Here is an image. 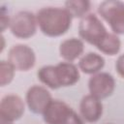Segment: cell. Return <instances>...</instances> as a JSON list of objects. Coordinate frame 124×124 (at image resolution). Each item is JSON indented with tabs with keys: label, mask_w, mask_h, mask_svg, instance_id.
<instances>
[{
	"label": "cell",
	"mask_w": 124,
	"mask_h": 124,
	"mask_svg": "<svg viewBox=\"0 0 124 124\" xmlns=\"http://www.w3.org/2000/svg\"><path fill=\"white\" fill-rule=\"evenodd\" d=\"M37 23L42 33L47 37L64 35L72 25V16L61 7H44L36 14Z\"/></svg>",
	"instance_id": "obj_1"
},
{
	"label": "cell",
	"mask_w": 124,
	"mask_h": 124,
	"mask_svg": "<svg viewBox=\"0 0 124 124\" xmlns=\"http://www.w3.org/2000/svg\"><path fill=\"white\" fill-rule=\"evenodd\" d=\"M43 118L46 124H84L81 116L60 100H52L43 113Z\"/></svg>",
	"instance_id": "obj_2"
},
{
	"label": "cell",
	"mask_w": 124,
	"mask_h": 124,
	"mask_svg": "<svg viewBox=\"0 0 124 124\" xmlns=\"http://www.w3.org/2000/svg\"><path fill=\"white\" fill-rule=\"evenodd\" d=\"M98 14L109 25L113 34H124V2L119 0L103 1L98 6Z\"/></svg>",
	"instance_id": "obj_3"
},
{
	"label": "cell",
	"mask_w": 124,
	"mask_h": 124,
	"mask_svg": "<svg viewBox=\"0 0 124 124\" xmlns=\"http://www.w3.org/2000/svg\"><path fill=\"white\" fill-rule=\"evenodd\" d=\"M108 33L104 23L95 14H88L82 17L78 24V34L82 41L97 46Z\"/></svg>",
	"instance_id": "obj_4"
},
{
	"label": "cell",
	"mask_w": 124,
	"mask_h": 124,
	"mask_svg": "<svg viewBox=\"0 0 124 124\" xmlns=\"http://www.w3.org/2000/svg\"><path fill=\"white\" fill-rule=\"evenodd\" d=\"M36 15L28 11H20L12 16L10 31L18 39H29L37 32Z\"/></svg>",
	"instance_id": "obj_5"
},
{
	"label": "cell",
	"mask_w": 124,
	"mask_h": 124,
	"mask_svg": "<svg viewBox=\"0 0 124 124\" xmlns=\"http://www.w3.org/2000/svg\"><path fill=\"white\" fill-rule=\"evenodd\" d=\"M8 61L16 71L27 72L35 66L36 54L27 45L16 44L9 49Z\"/></svg>",
	"instance_id": "obj_6"
},
{
	"label": "cell",
	"mask_w": 124,
	"mask_h": 124,
	"mask_svg": "<svg viewBox=\"0 0 124 124\" xmlns=\"http://www.w3.org/2000/svg\"><path fill=\"white\" fill-rule=\"evenodd\" d=\"M115 89L114 78L107 72H99L92 75L88 80L89 94L99 100L109 97Z\"/></svg>",
	"instance_id": "obj_7"
},
{
	"label": "cell",
	"mask_w": 124,
	"mask_h": 124,
	"mask_svg": "<svg viewBox=\"0 0 124 124\" xmlns=\"http://www.w3.org/2000/svg\"><path fill=\"white\" fill-rule=\"evenodd\" d=\"M50 92L42 85H32L26 92L25 101L30 111L36 114H43L52 102Z\"/></svg>",
	"instance_id": "obj_8"
},
{
	"label": "cell",
	"mask_w": 124,
	"mask_h": 124,
	"mask_svg": "<svg viewBox=\"0 0 124 124\" xmlns=\"http://www.w3.org/2000/svg\"><path fill=\"white\" fill-rule=\"evenodd\" d=\"M24 110L25 104L18 95H5L0 102V120L13 123L23 115Z\"/></svg>",
	"instance_id": "obj_9"
},
{
	"label": "cell",
	"mask_w": 124,
	"mask_h": 124,
	"mask_svg": "<svg viewBox=\"0 0 124 124\" xmlns=\"http://www.w3.org/2000/svg\"><path fill=\"white\" fill-rule=\"evenodd\" d=\"M103 109L102 101L90 94L83 96L79 103L80 116L88 123L97 122L103 115Z\"/></svg>",
	"instance_id": "obj_10"
},
{
	"label": "cell",
	"mask_w": 124,
	"mask_h": 124,
	"mask_svg": "<svg viewBox=\"0 0 124 124\" xmlns=\"http://www.w3.org/2000/svg\"><path fill=\"white\" fill-rule=\"evenodd\" d=\"M55 71L60 87L72 86L79 80V69L72 62L64 61L56 64Z\"/></svg>",
	"instance_id": "obj_11"
},
{
	"label": "cell",
	"mask_w": 124,
	"mask_h": 124,
	"mask_svg": "<svg viewBox=\"0 0 124 124\" xmlns=\"http://www.w3.org/2000/svg\"><path fill=\"white\" fill-rule=\"evenodd\" d=\"M84 51V44L81 39L70 38L61 42L59 46V54L67 62H72L80 58Z\"/></svg>",
	"instance_id": "obj_12"
},
{
	"label": "cell",
	"mask_w": 124,
	"mask_h": 124,
	"mask_svg": "<svg viewBox=\"0 0 124 124\" xmlns=\"http://www.w3.org/2000/svg\"><path fill=\"white\" fill-rule=\"evenodd\" d=\"M105 59L104 57L96 52H88L83 54L78 63V69L87 75H95L104 68Z\"/></svg>",
	"instance_id": "obj_13"
},
{
	"label": "cell",
	"mask_w": 124,
	"mask_h": 124,
	"mask_svg": "<svg viewBox=\"0 0 124 124\" xmlns=\"http://www.w3.org/2000/svg\"><path fill=\"white\" fill-rule=\"evenodd\" d=\"M96 47L104 54L114 56L121 48V41L119 37L113 33H107L105 37L99 42Z\"/></svg>",
	"instance_id": "obj_14"
},
{
	"label": "cell",
	"mask_w": 124,
	"mask_h": 124,
	"mask_svg": "<svg viewBox=\"0 0 124 124\" xmlns=\"http://www.w3.org/2000/svg\"><path fill=\"white\" fill-rule=\"evenodd\" d=\"M37 77L39 80L46 85V87L50 89H58L60 88L56 71H55V65H46L39 69L37 73Z\"/></svg>",
	"instance_id": "obj_15"
},
{
	"label": "cell",
	"mask_w": 124,
	"mask_h": 124,
	"mask_svg": "<svg viewBox=\"0 0 124 124\" xmlns=\"http://www.w3.org/2000/svg\"><path fill=\"white\" fill-rule=\"evenodd\" d=\"M65 9L74 18H82L89 14L91 3L87 0H68L65 2Z\"/></svg>",
	"instance_id": "obj_16"
},
{
	"label": "cell",
	"mask_w": 124,
	"mask_h": 124,
	"mask_svg": "<svg viewBox=\"0 0 124 124\" xmlns=\"http://www.w3.org/2000/svg\"><path fill=\"white\" fill-rule=\"evenodd\" d=\"M16 71V70L14 68V66L9 61L1 60L0 62V85L6 86L10 84L15 78Z\"/></svg>",
	"instance_id": "obj_17"
},
{
	"label": "cell",
	"mask_w": 124,
	"mask_h": 124,
	"mask_svg": "<svg viewBox=\"0 0 124 124\" xmlns=\"http://www.w3.org/2000/svg\"><path fill=\"white\" fill-rule=\"evenodd\" d=\"M11 19L12 17H10L8 11L2 7L1 11H0V25H1V33L3 34L4 31L8 28H10V24H11Z\"/></svg>",
	"instance_id": "obj_18"
},
{
	"label": "cell",
	"mask_w": 124,
	"mask_h": 124,
	"mask_svg": "<svg viewBox=\"0 0 124 124\" xmlns=\"http://www.w3.org/2000/svg\"><path fill=\"white\" fill-rule=\"evenodd\" d=\"M115 70H116L117 74L122 78H124V54H121L117 58L116 63H115Z\"/></svg>",
	"instance_id": "obj_19"
},
{
	"label": "cell",
	"mask_w": 124,
	"mask_h": 124,
	"mask_svg": "<svg viewBox=\"0 0 124 124\" xmlns=\"http://www.w3.org/2000/svg\"><path fill=\"white\" fill-rule=\"evenodd\" d=\"M1 41H2V46H1V52L4 50V47H5V38L3 36V34L1 35Z\"/></svg>",
	"instance_id": "obj_20"
},
{
	"label": "cell",
	"mask_w": 124,
	"mask_h": 124,
	"mask_svg": "<svg viewBox=\"0 0 124 124\" xmlns=\"http://www.w3.org/2000/svg\"><path fill=\"white\" fill-rule=\"evenodd\" d=\"M0 123H1V124H13V123H9V122H5V121H1V120H0Z\"/></svg>",
	"instance_id": "obj_21"
}]
</instances>
